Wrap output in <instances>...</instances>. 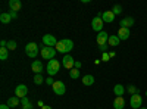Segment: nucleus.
Segmentation results:
<instances>
[{
    "mask_svg": "<svg viewBox=\"0 0 147 109\" xmlns=\"http://www.w3.org/2000/svg\"><path fill=\"white\" fill-rule=\"evenodd\" d=\"M21 105H22V106H28V105H31V103H30L28 97H24V99H21Z\"/></svg>",
    "mask_w": 147,
    "mask_h": 109,
    "instance_id": "c85d7f7f",
    "label": "nucleus"
},
{
    "mask_svg": "<svg viewBox=\"0 0 147 109\" xmlns=\"http://www.w3.org/2000/svg\"><path fill=\"white\" fill-rule=\"evenodd\" d=\"M27 94H28V87L25 86V84H19V86H16L15 89V96L19 99H24V97H27Z\"/></svg>",
    "mask_w": 147,
    "mask_h": 109,
    "instance_id": "1a4fd4ad",
    "label": "nucleus"
},
{
    "mask_svg": "<svg viewBox=\"0 0 147 109\" xmlns=\"http://www.w3.org/2000/svg\"><path fill=\"white\" fill-rule=\"evenodd\" d=\"M0 109H10L7 105H0Z\"/></svg>",
    "mask_w": 147,
    "mask_h": 109,
    "instance_id": "c9c22d12",
    "label": "nucleus"
},
{
    "mask_svg": "<svg viewBox=\"0 0 147 109\" xmlns=\"http://www.w3.org/2000/svg\"><path fill=\"white\" fill-rule=\"evenodd\" d=\"M112 12L115 15H119V14H122V6L121 5H115L113 7H112Z\"/></svg>",
    "mask_w": 147,
    "mask_h": 109,
    "instance_id": "bb28decb",
    "label": "nucleus"
},
{
    "mask_svg": "<svg viewBox=\"0 0 147 109\" xmlns=\"http://www.w3.org/2000/svg\"><path fill=\"white\" fill-rule=\"evenodd\" d=\"M96 41H97V44H99V47L107 44V41H109V34H107L106 31L99 32V34H97V37H96Z\"/></svg>",
    "mask_w": 147,
    "mask_h": 109,
    "instance_id": "9b49d317",
    "label": "nucleus"
},
{
    "mask_svg": "<svg viewBox=\"0 0 147 109\" xmlns=\"http://www.w3.org/2000/svg\"><path fill=\"white\" fill-rule=\"evenodd\" d=\"M99 49H100V50H102V52L105 53V52H107V49H109V44H105V46H100V47H99Z\"/></svg>",
    "mask_w": 147,
    "mask_h": 109,
    "instance_id": "473e14b6",
    "label": "nucleus"
},
{
    "mask_svg": "<svg viewBox=\"0 0 147 109\" xmlns=\"http://www.w3.org/2000/svg\"><path fill=\"white\" fill-rule=\"evenodd\" d=\"M82 66V64L80 62V60H75V64H74V68H75V69H80Z\"/></svg>",
    "mask_w": 147,
    "mask_h": 109,
    "instance_id": "2f4dec72",
    "label": "nucleus"
},
{
    "mask_svg": "<svg viewBox=\"0 0 147 109\" xmlns=\"http://www.w3.org/2000/svg\"><path fill=\"white\" fill-rule=\"evenodd\" d=\"M102 19H103V22H106V24H112V22L115 21V14H113L112 10H105Z\"/></svg>",
    "mask_w": 147,
    "mask_h": 109,
    "instance_id": "ddd939ff",
    "label": "nucleus"
},
{
    "mask_svg": "<svg viewBox=\"0 0 147 109\" xmlns=\"http://www.w3.org/2000/svg\"><path fill=\"white\" fill-rule=\"evenodd\" d=\"M109 56L110 58H115V52H109Z\"/></svg>",
    "mask_w": 147,
    "mask_h": 109,
    "instance_id": "58836bf2",
    "label": "nucleus"
},
{
    "mask_svg": "<svg viewBox=\"0 0 147 109\" xmlns=\"http://www.w3.org/2000/svg\"><path fill=\"white\" fill-rule=\"evenodd\" d=\"M31 69L35 72V74H41V71H43V64H41V60H32Z\"/></svg>",
    "mask_w": 147,
    "mask_h": 109,
    "instance_id": "dca6fc26",
    "label": "nucleus"
},
{
    "mask_svg": "<svg viewBox=\"0 0 147 109\" xmlns=\"http://www.w3.org/2000/svg\"><path fill=\"white\" fill-rule=\"evenodd\" d=\"M41 56L43 59H49V60H52L55 56H56V49L55 47H47V46H41Z\"/></svg>",
    "mask_w": 147,
    "mask_h": 109,
    "instance_id": "20e7f679",
    "label": "nucleus"
},
{
    "mask_svg": "<svg viewBox=\"0 0 147 109\" xmlns=\"http://www.w3.org/2000/svg\"><path fill=\"white\" fill-rule=\"evenodd\" d=\"M125 106V99L124 97H115L113 100V108L115 109H124Z\"/></svg>",
    "mask_w": 147,
    "mask_h": 109,
    "instance_id": "a211bd4d",
    "label": "nucleus"
},
{
    "mask_svg": "<svg viewBox=\"0 0 147 109\" xmlns=\"http://www.w3.org/2000/svg\"><path fill=\"white\" fill-rule=\"evenodd\" d=\"M9 14H10V18H12V19H16V18H18V14H16V12H12V10H10Z\"/></svg>",
    "mask_w": 147,
    "mask_h": 109,
    "instance_id": "72a5a7b5",
    "label": "nucleus"
},
{
    "mask_svg": "<svg viewBox=\"0 0 147 109\" xmlns=\"http://www.w3.org/2000/svg\"><path fill=\"white\" fill-rule=\"evenodd\" d=\"M134 18H131V16H127V18H124V19H121V22H119V25L122 27V28H131L132 25H134Z\"/></svg>",
    "mask_w": 147,
    "mask_h": 109,
    "instance_id": "4468645a",
    "label": "nucleus"
},
{
    "mask_svg": "<svg viewBox=\"0 0 147 109\" xmlns=\"http://www.w3.org/2000/svg\"><path fill=\"white\" fill-rule=\"evenodd\" d=\"M22 109H32V106H31V105H28V106H22Z\"/></svg>",
    "mask_w": 147,
    "mask_h": 109,
    "instance_id": "e433bc0d",
    "label": "nucleus"
},
{
    "mask_svg": "<svg viewBox=\"0 0 147 109\" xmlns=\"http://www.w3.org/2000/svg\"><path fill=\"white\" fill-rule=\"evenodd\" d=\"M9 56V50H7V47H0V59L2 60H6Z\"/></svg>",
    "mask_w": 147,
    "mask_h": 109,
    "instance_id": "5701e85b",
    "label": "nucleus"
},
{
    "mask_svg": "<svg viewBox=\"0 0 147 109\" xmlns=\"http://www.w3.org/2000/svg\"><path fill=\"white\" fill-rule=\"evenodd\" d=\"M32 81H34V83L37 84V86H40V84H43V83H46L41 74H35V75H34V80H32Z\"/></svg>",
    "mask_w": 147,
    "mask_h": 109,
    "instance_id": "b1692460",
    "label": "nucleus"
},
{
    "mask_svg": "<svg viewBox=\"0 0 147 109\" xmlns=\"http://www.w3.org/2000/svg\"><path fill=\"white\" fill-rule=\"evenodd\" d=\"M46 69H47V72H49V75L53 77V75H56L57 72H59V69H60V64L57 62L56 59H52V60H49V64H47Z\"/></svg>",
    "mask_w": 147,
    "mask_h": 109,
    "instance_id": "f03ea898",
    "label": "nucleus"
},
{
    "mask_svg": "<svg viewBox=\"0 0 147 109\" xmlns=\"http://www.w3.org/2000/svg\"><path fill=\"white\" fill-rule=\"evenodd\" d=\"M119 43H121V40L118 35H109V41H107L109 47H116Z\"/></svg>",
    "mask_w": 147,
    "mask_h": 109,
    "instance_id": "aec40b11",
    "label": "nucleus"
},
{
    "mask_svg": "<svg viewBox=\"0 0 147 109\" xmlns=\"http://www.w3.org/2000/svg\"><path fill=\"white\" fill-rule=\"evenodd\" d=\"M116 35L119 37V40H128V39H129V35H131L129 28H122V27H119Z\"/></svg>",
    "mask_w": 147,
    "mask_h": 109,
    "instance_id": "f8f14e48",
    "label": "nucleus"
},
{
    "mask_svg": "<svg viewBox=\"0 0 147 109\" xmlns=\"http://www.w3.org/2000/svg\"><path fill=\"white\" fill-rule=\"evenodd\" d=\"M113 93L116 94V97H122V96L125 94V87L122 86V84H116L113 87Z\"/></svg>",
    "mask_w": 147,
    "mask_h": 109,
    "instance_id": "f3484780",
    "label": "nucleus"
},
{
    "mask_svg": "<svg viewBox=\"0 0 147 109\" xmlns=\"http://www.w3.org/2000/svg\"><path fill=\"white\" fill-rule=\"evenodd\" d=\"M72 49H74V41L69 40V39H63V40L57 41V44H56V52H59V53H65L66 55Z\"/></svg>",
    "mask_w": 147,
    "mask_h": 109,
    "instance_id": "f257e3e1",
    "label": "nucleus"
},
{
    "mask_svg": "<svg viewBox=\"0 0 147 109\" xmlns=\"http://www.w3.org/2000/svg\"><path fill=\"white\" fill-rule=\"evenodd\" d=\"M53 91L57 94V96H63L65 91H66V86H65V83L63 81H55V84L52 86Z\"/></svg>",
    "mask_w": 147,
    "mask_h": 109,
    "instance_id": "423d86ee",
    "label": "nucleus"
},
{
    "mask_svg": "<svg viewBox=\"0 0 147 109\" xmlns=\"http://www.w3.org/2000/svg\"><path fill=\"white\" fill-rule=\"evenodd\" d=\"M82 84H84V86H93V84H94V77L91 75V74H87V75H84L82 77Z\"/></svg>",
    "mask_w": 147,
    "mask_h": 109,
    "instance_id": "412c9836",
    "label": "nucleus"
},
{
    "mask_svg": "<svg viewBox=\"0 0 147 109\" xmlns=\"http://www.w3.org/2000/svg\"><path fill=\"white\" fill-rule=\"evenodd\" d=\"M146 96H147V91H146Z\"/></svg>",
    "mask_w": 147,
    "mask_h": 109,
    "instance_id": "a19ab883",
    "label": "nucleus"
},
{
    "mask_svg": "<svg viewBox=\"0 0 147 109\" xmlns=\"http://www.w3.org/2000/svg\"><path fill=\"white\" fill-rule=\"evenodd\" d=\"M16 49V41L15 40H9L7 41V50H15Z\"/></svg>",
    "mask_w": 147,
    "mask_h": 109,
    "instance_id": "a878e982",
    "label": "nucleus"
},
{
    "mask_svg": "<svg viewBox=\"0 0 147 109\" xmlns=\"http://www.w3.org/2000/svg\"><path fill=\"white\" fill-rule=\"evenodd\" d=\"M10 109L12 108H16V106H19V97H16V96H12V97H9L7 99V103H6Z\"/></svg>",
    "mask_w": 147,
    "mask_h": 109,
    "instance_id": "6ab92c4d",
    "label": "nucleus"
},
{
    "mask_svg": "<svg viewBox=\"0 0 147 109\" xmlns=\"http://www.w3.org/2000/svg\"><path fill=\"white\" fill-rule=\"evenodd\" d=\"M129 105H131V108H132V109H140V108H141V105H143V97L140 96V93L132 94V96H131V99H129Z\"/></svg>",
    "mask_w": 147,
    "mask_h": 109,
    "instance_id": "39448f33",
    "label": "nucleus"
},
{
    "mask_svg": "<svg viewBox=\"0 0 147 109\" xmlns=\"http://www.w3.org/2000/svg\"><path fill=\"white\" fill-rule=\"evenodd\" d=\"M41 109H52V106H47V105H44V106H41Z\"/></svg>",
    "mask_w": 147,
    "mask_h": 109,
    "instance_id": "4c0bfd02",
    "label": "nucleus"
},
{
    "mask_svg": "<svg viewBox=\"0 0 147 109\" xmlns=\"http://www.w3.org/2000/svg\"><path fill=\"white\" fill-rule=\"evenodd\" d=\"M140 109H147V108H143V106H141V108H140Z\"/></svg>",
    "mask_w": 147,
    "mask_h": 109,
    "instance_id": "ea45409f",
    "label": "nucleus"
},
{
    "mask_svg": "<svg viewBox=\"0 0 147 109\" xmlns=\"http://www.w3.org/2000/svg\"><path fill=\"white\" fill-rule=\"evenodd\" d=\"M97 109H99V108H97Z\"/></svg>",
    "mask_w": 147,
    "mask_h": 109,
    "instance_id": "79ce46f5",
    "label": "nucleus"
},
{
    "mask_svg": "<svg viewBox=\"0 0 147 109\" xmlns=\"http://www.w3.org/2000/svg\"><path fill=\"white\" fill-rule=\"evenodd\" d=\"M69 77H71L72 80H77V78L80 77V69H75V68L71 69V71H69Z\"/></svg>",
    "mask_w": 147,
    "mask_h": 109,
    "instance_id": "393cba45",
    "label": "nucleus"
},
{
    "mask_svg": "<svg viewBox=\"0 0 147 109\" xmlns=\"http://www.w3.org/2000/svg\"><path fill=\"white\" fill-rule=\"evenodd\" d=\"M103 19L100 18V16H94L93 18V21H91V28L94 30V31H97V32H102L103 31Z\"/></svg>",
    "mask_w": 147,
    "mask_h": 109,
    "instance_id": "0eeeda50",
    "label": "nucleus"
},
{
    "mask_svg": "<svg viewBox=\"0 0 147 109\" xmlns=\"http://www.w3.org/2000/svg\"><path fill=\"white\" fill-rule=\"evenodd\" d=\"M0 46H2V47H7V41L2 40V41H0Z\"/></svg>",
    "mask_w": 147,
    "mask_h": 109,
    "instance_id": "f704fd0d",
    "label": "nucleus"
},
{
    "mask_svg": "<svg viewBox=\"0 0 147 109\" xmlns=\"http://www.w3.org/2000/svg\"><path fill=\"white\" fill-rule=\"evenodd\" d=\"M10 21H12L10 14H6V12H3V14L0 15V22H2V24H9Z\"/></svg>",
    "mask_w": 147,
    "mask_h": 109,
    "instance_id": "4be33fe9",
    "label": "nucleus"
},
{
    "mask_svg": "<svg viewBox=\"0 0 147 109\" xmlns=\"http://www.w3.org/2000/svg\"><path fill=\"white\" fill-rule=\"evenodd\" d=\"M74 64H75V59H74L71 55H65L62 58V65L66 68V69H74Z\"/></svg>",
    "mask_w": 147,
    "mask_h": 109,
    "instance_id": "9d476101",
    "label": "nucleus"
},
{
    "mask_svg": "<svg viewBox=\"0 0 147 109\" xmlns=\"http://www.w3.org/2000/svg\"><path fill=\"white\" fill-rule=\"evenodd\" d=\"M102 60H103V62H107V60H110V56H109V53H107V52H105V53H103Z\"/></svg>",
    "mask_w": 147,
    "mask_h": 109,
    "instance_id": "c756f323",
    "label": "nucleus"
},
{
    "mask_svg": "<svg viewBox=\"0 0 147 109\" xmlns=\"http://www.w3.org/2000/svg\"><path fill=\"white\" fill-rule=\"evenodd\" d=\"M9 7H10L12 12H18V10H21V7H22L21 0H9Z\"/></svg>",
    "mask_w": 147,
    "mask_h": 109,
    "instance_id": "2eb2a0df",
    "label": "nucleus"
},
{
    "mask_svg": "<svg viewBox=\"0 0 147 109\" xmlns=\"http://www.w3.org/2000/svg\"><path fill=\"white\" fill-rule=\"evenodd\" d=\"M38 47H40V46L37 44V43H28V44L25 46V53H27V56L34 59L37 55H38V52H40Z\"/></svg>",
    "mask_w": 147,
    "mask_h": 109,
    "instance_id": "7ed1b4c3",
    "label": "nucleus"
},
{
    "mask_svg": "<svg viewBox=\"0 0 147 109\" xmlns=\"http://www.w3.org/2000/svg\"><path fill=\"white\" fill-rule=\"evenodd\" d=\"M46 84H49V86H53V84H55V80H53L52 77H49V78H46Z\"/></svg>",
    "mask_w": 147,
    "mask_h": 109,
    "instance_id": "7c9ffc66",
    "label": "nucleus"
},
{
    "mask_svg": "<svg viewBox=\"0 0 147 109\" xmlns=\"http://www.w3.org/2000/svg\"><path fill=\"white\" fill-rule=\"evenodd\" d=\"M127 90H128V93H129L131 96H132V94H137V93H140V91H138V89H137L136 86H128V89H127Z\"/></svg>",
    "mask_w": 147,
    "mask_h": 109,
    "instance_id": "cd10ccee",
    "label": "nucleus"
},
{
    "mask_svg": "<svg viewBox=\"0 0 147 109\" xmlns=\"http://www.w3.org/2000/svg\"><path fill=\"white\" fill-rule=\"evenodd\" d=\"M43 44L47 46V47H56L57 40H56L55 35H52V34H46V35H43Z\"/></svg>",
    "mask_w": 147,
    "mask_h": 109,
    "instance_id": "6e6552de",
    "label": "nucleus"
}]
</instances>
